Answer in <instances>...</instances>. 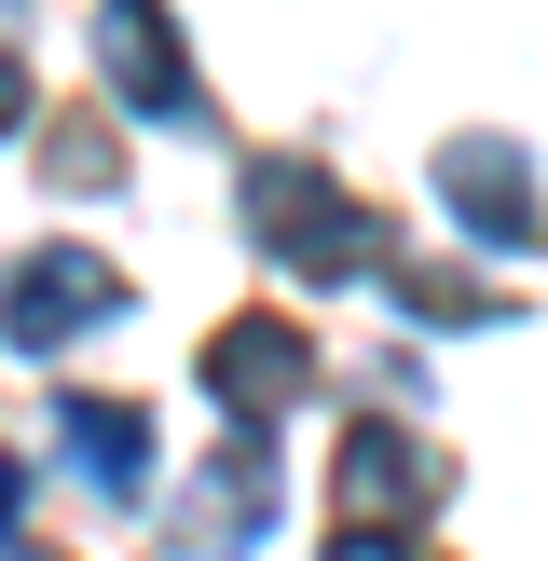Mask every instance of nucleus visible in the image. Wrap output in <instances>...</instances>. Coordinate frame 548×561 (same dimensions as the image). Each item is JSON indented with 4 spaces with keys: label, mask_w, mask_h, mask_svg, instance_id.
<instances>
[{
    "label": "nucleus",
    "mask_w": 548,
    "mask_h": 561,
    "mask_svg": "<svg viewBox=\"0 0 548 561\" xmlns=\"http://www.w3.org/2000/svg\"><path fill=\"white\" fill-rule=\"evenodd\" d=\"M96 42H110V82H124L137 124H206V82H192L179 27H164L151 0H96Z\"/></svg>",
    "instance_id": "obj_4"
},
{
    "label": "nucleus",
    "mask_w": 548,
    "mask_h": 561,
    "mask_svg": "<svg viewBox=\"0 0 548 561\" xmlns=\"http://www.w3.org/2000/svg\"><path fill=\"white\" fill-rule=\"evenodd\" d=\"M247 219L274 233V274H329V288L384 274V219L356 206L343 179H316V164H261V179H247Z\"/></svg>",
    "instance_id": "obj_1"
},
{
    "label": "nucleus",
    "mask_w": 548,
    "mask_h": 561,
    "mask_svg": "<svg viewBox=\"0 0 548 561\" xmlns=\"http://www.w3.org/2000/svg\"><path fill=\"white\" fill-rule=\"evenodd\" d=\"M329 561H411V548H398V535H370V520H356V535L329 548Z\"/></svg>",
    "instance_id": "obj_9"
},
{
    "label": "nucleus",
    "mask_w": 548,
    "mask_h": 561,
    "mask_svg": "<svg viewBox=\"0 0 548 561\" xmlns=\"http://www.w3.org/2000/svg\"><path fill=\"white\" fill-rule=\"evenodd\" d=\"M110 316H124V274H110V261H82V247H55V261H14V288H0V329H14L27 356L82 343V329H110Z\"/></svg>",
    "instance_id": "obj_2"
},
{
    "label": "nucleus",
    "mask_w": 548,
    "mask_h": 561,
    "mask_svg": "<svg viewBox=\"0 0 548 561\" xmlns=\"http://www.w3.org/2000/svg\"><path fill=\"white\" fill-rule=\"evenodd\" d=\"M14 520H27V466L0 453V535H14Z\"/></svg>",
    "instance_id": "obj_11"
},
{
    "label": "nucleus",
    "mask_w": 548,
    "mask_h": 561,
    "mask_svg": "<svg viewBox=\"0 0 548 561\" xmlns=\"http://www.w3.org/2000/svg\"><path fill=\"white\" fill-rule=\"evenodd\" d=\"M14 124H27V69L0 55V137H14Z\"/></svg>",
    "instance_id": "obj_10"
},
{
    "label": "nucleus",
    "mask_w": 548,
    "mask_h": 561,
    "mask_svg": "<svg viewBox=\"0 0 548 561\" xmlns=\"http://www.w3.org/2000/svg\"><path fill=\"white\" fill-rule=\"evenodd\" d=\"M55 438H69V466H82V480H110V493L151 480V425L110 411V398H55Z\"/></svg>",
    "instance_id": "obj_8"
},
{
    "label": "nucleus",
    "mask_w": 548,
    "mask_h": 561,
    "mask_svg": "<svg viewBox=\"0 0 548 561\" xmlns=\"http://www.w3.org/2000/svg\"><path fill=\"white\" fill-rule=\"evenodd\" d=\"M206 383H219V411H233V425H274V411L316 383V343H301L288 316H233V329L206 343Z\"/></svg>",
    "instance_id": "obj_5"
},
{
    "label": "nucleus",
    "mask_w": 548,
    "mask_h": 561,
    "mask_svg": "<svg viewBox=\"0 0 548 561\" xmlns=\"http://www.w3.org/2000/svg\"><path fill=\"white\" fill-rule=\"evenodd\" d=\"M438 192H453V219L480 247H535L548 233V206H535V179H521L507 137H453V151H438Z\"/></svg>",
    "instance_id": "obj_6"
},
{
    "label": "nucleus",
    "mask_w": 548,
    "mask_h": 561,
    "mask_svg": "<svg viewBox=\"0 0 548 561\" xmlns=\"http://www.w3.org/2000/svg\"><path fill=\"white\" fill-rule=\"evenodd\" d=\"M343 507H356V520H425V507H438V466H425V438H398V425H356V438H343Z\"/></svg>",
    "instance_id": "obj_7"
},
{
    "label": "nucleus",
    "mask_w": 548,
    "mask_h": 561,
    "mask_svg": "<svg viewBox=\"0 0 548 561\" xmlns=\"http://www.w3.org/2000/svg\"><path fill=\"white\" fill-rule=\"evenodd\" d=\"M261 480H274V438H261V425H233V438H219V466L192 480V507L164 520V548H179V561H233V548L274 520V493H261Z\"/></svg>",
    "instance_id": "obj_3"
}]
</instances>
